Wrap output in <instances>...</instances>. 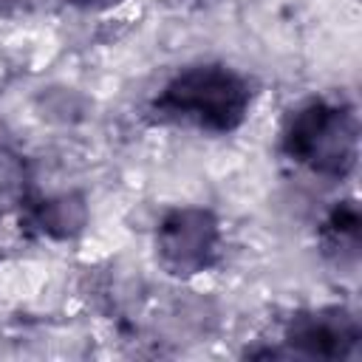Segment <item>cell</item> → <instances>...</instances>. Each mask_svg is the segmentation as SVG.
Wrapping results in <instances>:
<instances>
[{"mask_svg": "<svg viewBox=\"0 0 362 362\" xmlns=\"http://www.w3.org/2000/svg\"><path fill=\"white\" fill-rule=\"evenodd\" d=\"M252 107L249 79L223 62H198L170 76L153 99L161 122L184 124L201 133L238 130Z\"/></svg>", "mask_w": 362, "mask_h": 362, "instance_id": "cell-1", "label": "cell"}, {"mask_svg": "<svg viewBox=\"0 0 362 362\" xmlns=\"http://www.w3.org/2000/svg\"><path fill=\"white\" fill-rule=\"evenodd\" d=\"M280 153L317 178H348L359 156V122L354 105L331 96L300 102L283 119Z\"/></svg>", "mask_w": 362, "mask_h": 362, "instance_id": "cell-2", "label": "cell"}, {"mask_svg": "<svg viewBox=\"0 0 362 362\" xmlns=\"http://www.w3.org/2000/svg\"><path fill=\"white\" fill-rule=\"evenodd\" d=\"M221 221L206 206H173L156 226V257L173 277L209 272L221 255Z\"/></svg>", "mask_w": 362, "mask_h": 362, "instance_id": "cell-3", "label": "cell"}, {"mask_svg": "<svg viewBox=\"0 0 362 362\" xmlns=\"http://www.w3.org/2000/svg\"><path fill=\"white\" fill-rule=\"evenodd\" d=\"M286 354L303 359H359L362 351V325L351 308L342 305H320L305 308L288 317L283 328Z\"/></svg>", "mask_w": 362, "mask_h": 362, "instance_id": "cell-4", "label": "cell"}, {"mask_svg": "<svg viewBox=\"0 0 362 362\" xmlns=\"http://www.w3.org/2000/svg\"><path fill=\"white\" fill-rule=\"evenodd\" d=\"M317 238H320L322 255L334 266L354 269L356 257H359V206H356V201L354 198L337 201L325 212Z\"/></svg>", "mask_w": 362, "mask_h": 362, "instance_id": "cell-5", "label": "cell"}, {"mask_svg": "<svg viewBox=\"0 0 362 362\" xmlns=\"http://www.w3.org/2000/svg\"><path fill=\"white\" fill-rule=\"evenodd\" d=\"M23 226H34L48 238H68L85 223V206L68 195L62 198H31L20 212Z\"/></svg>", "mask_w": 362, "mask_h": 362, "instance_id": "cell-6", "label": "cell"}, {"mask_svg": "<svg viewBox=\"0 0 362 362\" xmlns=\"http://www.w3.org/2000/svg\"><path fill=\"white\" fill-rule=\"evenodd\" d=\"M31 173L25 156L0 130V218L23 212L31 201Z\"/></svg>", "mask_w": 362, "mask_h": 362, "instance_id": "cell-7", "label": "cell"}, {"mask_svg": "<svg viewBox=\"0 0 362 362\" xmlns=\"http://www.w3.org/2000/svg\"><path fill=\"white\" fill-rule=\"evenodd\" d=\"M79 3H88V6H96V3H107V0H79Z\"/></svg>", "mask_w": 362, "mask_h": 362, "instance_id": "cell-8", "label": "cell"}]
</instances>
